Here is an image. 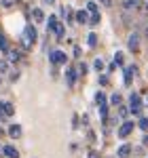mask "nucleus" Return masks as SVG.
Returning <instances> with one entry per match:
<instances>
[{"instance_id":"1","label":"nucleus","mask_w":148,"mask_h":158,"mask_svg":"<svg viewBox=\"0 0 148 158\" xmlns=\"http://www.w3.org/2000/svg\"><path fill=\"white\" fill-rule=\"evenodd\" d=\"M36 42V27L34 25H28L24 32V47L25 49H32V44Z\"/></svg>"},{"instance_id":"2","label":"nucleus","mask_w":148,"mask_h":158,"mask_svg":"<svg viewBox=\"0 0 148 158\" xmlns=\"http://www.w3.org/2000/svg\"><path fill=\"white\" fill-rule=\"evenodd\" d=\"M129 110H131L133 116H140L142 114V99H140L137 93H131L129 95Z\"/></svg>"},{"instance_id":"3","label":"nucleus","mask_w":148,"mask_h":158,"mask_svg":"<svg viewBox=\"0 0 148 158\" xmlns=\"http://www.w3.org/2000/svg\"><path fill=\"white\" fill-rule=\"evenodd\" d=\"M49 61L53 65H66L68 63V55L62 53V51H51L49 53Z\"/></svg>"},{"instance_id":"4","label":"nucleus","mask_w":148,"mask_h":158,"mask_svg":"<svg viewBox=\"0 0 148 158\" xmlns=\"http://www.w3.org/2000/svg\"><path fill=\"white\" fill-rule=\"evenodd\" d=\"M133 127H136V124H133V120H125L123 124L119 127V131H116V135H119L121 139H127V137L131 135V131H133Z\"/></svg>"},{"instance_id":"5","label":"nucleus","mask_w":148,"mask_h":158,"mask_svg":"<svg viewBox=\"0 0 148 158\" xmlns=\"http://www.w3.org/2000/svg\"><path fill=\"white\" fill-rule=\"evenodd\" d=\"M121 4H123L125 11H137L142 6V0H123Z\"/></svg>"},{"instance_id":"6","label":"nucleus","mask_w":148,"mask_h":158,"mask_svg":"<svg viewBox=\"0 0 148 158\" xmlns=\"http://www.w3.org/2000/svg\"><path fill=\"white\" fill-rule=\"evenodd\" d=\"M127 49H129V51H137V49H140V34L133 32V34L129 36V40H127Z\"/></svg>"},{"instance_id":"7","label":"nucleus","mask_w":148,"mask_h":158,"mask_svg":"<svg viewBox=\"0 0 148 158\" xmlns=\"http://www.w3.org/2000/svg\"><path fill=\"white\" fill-rule=\"evenodd\" d=\"M131 152H133V148L129 146V143H123V146L116 150V156H119V158H129V156H131Z\"/></svg>"},{"instance_id":"8","label":"nucleus","mask_w":148,"mask_h":158,"mask_svg":"<svg viewBox=\"0 0 148 158\" xmlns=\"http://www.w3.org/2000/svg\"><path fill=\"white\" fill-rule=\"evenodd\" d=\"M76 76H78V72H76L74 68H68V72H66V85L74 86L76 85Z\"/></svg>"},{"instance_id":"9","label":"nucleus","mask_w":148,"mask_h":158,"mask_svg":"<svg viewBox=\"0 0 148 158\" xmlns=\"http://www.w3.org/2000/svg\"><path fill=\"white\" fill-rule=\"evenodd\" d=\"M2 154H4L7 158H19V152H17L15 146H4L2 148Z\"/></svg>"},{"instance_id":"10","label":"nucleus","mask_w":148,"mask_h":158,"mask_svg":"<svg viewBox=\"0 0 148 158\" xmlns=\"http://www.w3.org/2000/svg\"><path fill=\"white\" fill-rule=\"evenodd\" d=\"M123 63H125V55L123 53H114V59H112L110 70H114V68H123Z\"/></svg>"},{"instance_id":"11","label":"nucleus","mask_w":148,"mask_h":158,"mask_svg":"<svg viewBox=\"0 0 148 158\" xmlns=\"http://www.w3.org/2000/svg\"><path fill=\"white\" fill-rule=\"evenodd\" d=\"M9 135H11L13 139L21 137V127H19V124H11V127H9Z\"/></svg>"},{"instance_id":"12","label":"nucleus","mask_w":148,"mask_h":158,"mask_svg":"<svg viewBox=\"0 0 148 158\" xmlns=\"http://www.w3.org/2000/svg\"><path fill=\"white\" fill-rule=\"evenodd\" d=\"M74 17H76L78 23H87V21H89V13H87V11H76Z\"/></svg>"},{"instance_id":"13","label":"nucleus","mask_w":148,"mask_h":158,"mask_svg":"<svg viewBox=\"0 0 148 158\" xmlns=\"http://www.w3.org/2000/svg\"><path fill=\"white\" fill-rule=\"evenodd\" d=\"M7 57H9V61H13V63H15V61H19V59H21V53H19V51L9 49V51H7Z\"/></svg>"},{"instance_id":"14","label":"nucleus","mask_w":148,"mask_h":158,"mask_svg":"<svg viewBox=\"0 0 148 158\" xmlns=\"http://www.w3.org/2000/svg\"><path fill=\"white\" fill-rule=\"evenodd\" d=\"M95 103H98V108H104V106H108V101H106V95L99 91L98 95H95Z\"/></svg>"},{"instance_id":"15","label":"nucleus","mask_w":148,"mask_h":158,"mask_svg":"<svg viewBox=\"0 0 148 158\" xmlns=\"http://www.w3.org/2000/svg\"><path fill=\"white\" fill-rule=\"evenodd\" d=\"M0 51H2V53L9 51V40H7V36L2 34V30H0Z\"/></svg>"},{"instance_id":"16","label":"nucleus","mask_w":148,"mask_h":158,"mask_svg":"<svg viewBox=\"0 0 148 158\" xmlns=\"http://www.w3.org/2000/svg\"><path fill=\"white\" fill-rule=\"evenodd\" d=\"M57 23H59V21H57V17H55V15H51L49 19H47V27H49V32H53V30L57 27Z\"/></svg>"},{"instance_id":"17","label":"nucleus","mask_w":148,"mask_h":158,"mask_svg":"<svg viewBox=\"0 0 148 158\" xmlns=\"http://www.w3.org/2000/svg\"><path fill=\"white\" fill-rule=\"evenodd\" d=\"M63 30H66V25H63V23H57V27L53 30V34L57 36V40H62V38H63Z\"/></svg>"},{"instance_id":"18","label":"nucleus","mask_w":148,"mask_h":158,"mask_svg":"<svg viewBox=\"0 0 148 158\" xmlns=\"http://www.w3.org/2000/svg\"><path fill=\"white\" fill-rule=\"evenodd\" d=\"M133 72H136L133 68H125V80H123V82H125L127 86L131 85V74H133Z\"/></svg>"},{"instance_id":"19","label":"nucleus","mask_w":148,"mask_h":158,"mask_svg":"<svg viewBox=\"0 0 148 158\" xmlns=\"http://www.w3.org/2000/svg\"><path fill=\"white\" fill-rule=\"evenodd\" d=\"M87 44L93 49V47H98V36L95 34H89V38H87Z\"/></svg>"},{"instance_id":"20","label":"nucleus","mask_w":148,"mask_h":158,"mask_svg":"<svg viewBox=\"0 0 148 158\" xmlns=\"http://www.w3.org/2000/svg\"><path fill=\"white\" fill-rule=\"evenodd\" d=\"M87 23L98 25V23H99V13H91V17H89V21H87Z\"/></svg>"},{"instance_id":"21","label":"nucleus","mask_w":148,"mask_h":158,"mask_svg":"<svg viewBox=\"0 0 148 158\" xmlns=\"http://www.w3.org/2000/svg\"><path fill=\"white\" fill-rule=\"evenodd\" d=\"M110 106H114V108L121 106V95H119V93H114V95L110 97Z\"/></svg>"},{"instance_id":"22","label":"nucleus","mask_w":148,"mask_h":158,"mask_svg":"<svg viewBox=\"0 0 148 158\" xmlns=\"http://www.w3.org/2000/svg\"><path fill=\"white\" fill-rule=\"evenodd\" d=\"M34 19H36V21H42V19H45V13H42V9H34Z\"/></svg>"},{"instance_id":"23","label":"nucleus","mask_w":148,"mask_h":158,"mask_svg":"<svg viewBox=\"0 0 148 158\" xmlns=\"http://www.w3.org/2000/svg\"><path fill=\"white\" fill-rule=\"evenodd\" d=\"M93 70H95V72H102V70H104V61L95 59V61H93Z\"/></svg>"},{"instance_id":"24","label":"nucleus","mask_w":148,"mask_h":158,"mask_svg":"<svg viewBox=\"0 0 148 158\" xmlns=\"http://www.w3.org/2000/svg\"><path fill=\"white\" fill-rule=\"evenodd\" d=\"M13 114H15V108L11 103H4V116H13Z\"/></svg>"},{"instance_id":"25","label":"nucleus","mask_w":148,"mask_h":158,"mask_svg":"<svg viewBox=\"0 0 148 158\" xmlns=\"http://www.w3.org/2000/svg\"><path fill=\"white\" fill-rule=\"evenodd\" d=\"M87 13H98V4L95 2H87V9H85Z\"/></svg>"},{"instance_id":"26","label":"nucleus","mask_w":148,"mask_h":158,"mask_svg":"<svg viewBox=\"0 0 148 158\" xmlns=\"http://www.w3.org/2000/svg\"><path fill=\"white\" fill-rule=\"evenodd\" d=\"M137 127H140L142 131H148V118H140V122H137Z\"/></svg>"},{"instance_id":"27","label":"nucleus","mask_w":148,"mask_h":158,"mask_svg":"<svg viewBox=\"0 0 148 158\" xmlns=\"http://www.w3.org/2000/svg\"><path fill=\"white\" fill-rule=\"evenodd\" d=\"M119 116H121V118H127V116H129V110L125 108V106H121V108H119Z\"/></svg>"},{"instance_id":"28","label":"nucleus","mask_w":148,"mask_h":158,"mask_svg":"<svg viewBox=\"0 0 148 158\" xmlns=\"http://www.w3.org/2000/svg\"><path fill=\"white\" fill-rule=\"evenodd\" d=\"M78 74H83V76L87 74V63H85V61H81V63H78Z\"/></svg>"},{"instance_id":"29","label":"nucleus","mask_w":148,"mask_h":158,"mask_svg":"<svg viewBox=\"0 0 148 158\" xmlns=\"http://www.w3.org/2000/svg\"><path fill=\"white\" fill-rule=\"evenodd\" d=\"M108 82H110V80H108V76H99V85H102V86H106Z\"/></svg>"},{"instance_id":"30","label":"nucleus","mask_w":148,"mask_h":158,"mask_svg":"<svg viewBox=\"0 0 148 158\" xmlns=\"http://www.w3.org/2000/svg\"><path fill=\"white\" fill-rule=\"evenodd\" d=\"M0 118H4V101L0 103Z\"/></svg>"},{"instance_id":"31","label":"nucleus","mask_w":148,"mask_h":158,"mask_svg":"<svg viewBox=\"0 0 148 158\" xmlns=\"http://www.w3.org/2000/svg\"><path fill=\"white\" fill-rule=\"evenodd\" d=\"M99 2H102V4H106V6H110V4H112V0H99Z\"/></svg>"},{"instance_id":"32","label":"nucleus","mask_w":148,"mask_h":158,"mask_svg":"<svg viewBox=\"0 0 148 158\" xmlns=\"http://www.w3.org/2000/svg\"><path fill=\"white\" fill-rule=\"evenodd\" d=\"M144 146H148V135H144Z\"/></svg>"},{"instance_id":"33","label":"nucleus","mask_w":148,"mask_h":158,"mask_svg":"<svg viewBox=\"0 0 148 158\" xmlns=\"http://www.w3.org/2000/svg\"><path fill=\"white\" fill-rule=\"evenodd\" d=\"M53 2H55V0H45V4H53Z\"/></svg>"},{"instance_id":"34","label":"nucleus","mask_w":148,"mask_h":158,"mask_svg":"<svg viewBox=\"0 0 148 158\" xmlns=\"http://www.w3.org/2000/svg\"><path fill=\"white\" fill-rule=\"evenodd\" d=\"M146 36H148V27H146Z\"/></svg>"},{"instance_id":"35","label":"nucleus","mask_w":148,"mask_h":158,"mask_svg":"<svg viewBox=\"0 0 148 158\" xmlns=\"http://www.w3.org/2000/svg\"><path fill=\"white\" fill-rule=\"evenodd\" d=\"M146 9H148V4H146Z\"/></svg>"},{"instance_id":"36","label":"nucleus","mask_w":148,"mask_h":158,"mask_svg":"<svg viewBox=\"0 0 148 158\" xmlns=\"http://www.w3.org/2000/svg\"><path fill=\"white\" fill-rule=\"evenodd\" d=\"M146 103H148V101H146Z\"/></svg>"}]
</instances>
